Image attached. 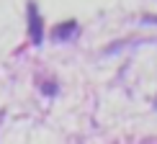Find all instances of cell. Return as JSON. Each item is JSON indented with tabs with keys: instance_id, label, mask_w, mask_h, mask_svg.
Segmentation results:
<instances>
[{
	"instance_id": "cell-1",
	"label": "cell",
	"mask_w": 157,
	"mask_h": 144,
	"mask_svg": "<svg viewBox=\"0 0 157 144\" xmlns=\"http://www.w3.org/2000/svg\"><path fill=\"white\" fill-rule=\"evenodd\" d=\"M29 36L34 41V47L44 41V26H41V16H39L36 3H29Z\"/></svg>"
},
{
	"instance_id": "cell-2",
	"label": "cell",
	"mask_w": 157,
	"mask_h": 144,
	"mask_svg": "<svg viewBox=\"0 0 157 144\" xmlns=\"http://www.w3.org/2000/svg\"><path fill=\"white\" fill-rule=\"evenodd\" d=\"M77 34V23L75 21H64V23H59V26H54V31H52V41H70Z\"/></svg>"
},
{
	"instance_id": "cell-3",
	"label": "cell",
	"mask_w": 157,
	"mask_h": 144,
	"mask_svg": "<svg viewBox=\"0 0 157 144\" xmlns=\"http://www.w3.org/2000/svg\"><path fill=\"white\" fill-rule=\"evenodd\" d=\"M155 106H157V100H155Z\"/></svg>"
}]
</instances>
